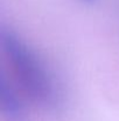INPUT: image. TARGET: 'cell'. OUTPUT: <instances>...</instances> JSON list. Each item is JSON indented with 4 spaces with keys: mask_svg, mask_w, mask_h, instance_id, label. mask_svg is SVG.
Returning a JSON list of instances; mask_svg holds the SVG:
<instances>
[{
    "mask_svg": "<svg viewBox=\"0 0 119 121\" xmlns=\"http://www.w3.org/2000/svg\"><path fill=\"white\" fill-rule=\"evenodd\" d=\"M1 51L11 78L28 101L44 109H55L63 101L60 81L43 56L13 30L2 26Z\"/></svg>",
    "mask_w": 119,
    "mask_h": 121,
    "instance_id": "cell-1",
    "label": "cell"
},
{
    "mask_svg": "<svg viewBox=\"0 0 119 121\" xmlns=\"http://www.w3.org/2000/svg\"><path fill=\"white\" fill-rule=\"evenodd\" d=\"M27 101L15 81L2 69L0 75V106L4 118L7 121H25L27 117Z\"/></svg>",
    "mask_w": 119,
    "mask_h": 121,
    "instance_id": "cell-2",
    "label": "cell"
},
{
    "mask_svg": "<svg viewBox=\"0 0 119 121\" xmlns=\"http://www.w3.org/2000/svg\"><path fill=\"white\" fill-rule=\"evenodd\" d=\"M82 1H84V2H89V4H92V2H95L96 0H82Z\"/></svg>",
    "mask_w": 119,
    "mask_h": 121,
    "instance_id": "cell-3",
    "label": "cell"
}]
</instances>
